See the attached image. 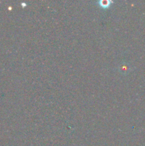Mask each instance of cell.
Masks as SVG:
<instances>
[{
  "label": "cell",
  "mask_w": 145,
  "mask_h": 146,
  "mask_svg": "<svg viewBox=\"0 0 145 146\" xmlns=\"http://www.w3.org/2000/svg\"><path fill=\"white\" fill-rule=\"evenodd\" d=\"M112 2V1H109V0H100V1H98V4L102 8H107V7H109Z\"/></svg>",
  "instance_id": "cell-1"
}]
</instances>
